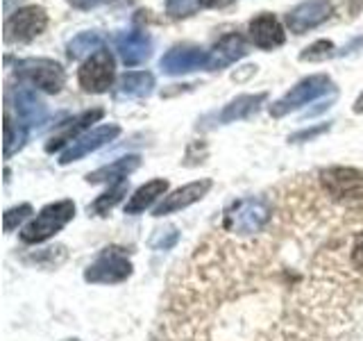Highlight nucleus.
Returning a JSON list of instances; mask_svg holds the SVG:
<instances>
[{
  "label": "nucleus",
  "mask_w": 363,
  "mask_h": 341,
  "mask_svg": "<svg viewBox=\"0 0 363 341\" xmlns=\"http://www.w3.org/2000/svg\"><path fill=\"white\" fill-rule=\"evenodd\" d=\"M73 216H75L73 200H57V202L45 205V207L21 230V242L23 244L48 242V239L60 232Z\"/></svg>",
  "instance_id": "obj_1"
},
{
  "label": "nucleus",
  "mask_w": 363,
  "mask_h": 341,
  "mask_svg": "<svg viewBox=\"0 0 363 341\" xmlns=\"http://www.w3.org/2000/svg\"><path fill=\"white\" fill-rule=\"evenodd\" d=\"M327 91H334V82L332 77L325 75V73H315L300 80L298 85L291 87V91H286L279 100H275L270 105V117L272 119H281L286 114L300 109L302 105H309L311 100L325 96Z\"/></svg>",
  "instance_id": "obj_2"
},
{
  "label": "nucleus",
  "mask_w": 363,
  "mask_h": 341,
  "mask_svg": "<svg viewBox=\"0 0 363 341\" xmlns=\"http://www.w3.org/2000/svg\"><path fill=\"white\" fill-rule=\"evenodd\" d=\"M16 75L28 82L30 87H37L45 94H60L66 85V73L60 62L48 60V57H28V60L16 62Z\"/></svg>",
  "instance_id": "obj_3"
},
{
  "label": "nucleus",
  "mask_w": 363,
  "mask_h": 341,
  "mask_svg": "<svg viewBox=\"0 0 363 341\" xmlns=\"http://www.w3.org/2000/svg\"><path fill=\"white\" fill-rule=\"evenodd\" d=\"M48 28V11L41 5H26L5 21L7 43H30Z\"/></svg>",
  "instance_id": "obj_4"
},
{
  "label": "nucleus",
  "mask_w": 363,
  "mask_h": 341,
  "mask_svg": "<svg viewBox=\"0 0 363 341\" xmlns=\"http://www.w3.org/2000/svg\"><path fill=\"white\" fill-rule=\"evenodd\" d=\"M113 75H116V62L113 55L105 48H100L91 57L82 62L77 68V82L86 94H105L113 85Z\"/></svg>",
  "instance_id": "obj_5"
},
{
  "label": "nucleus",
  "mask_w": 363,
  "mask_h": 341,
  "mask_svg": "<svg viewBox=\"0 0 363 341\" xmlns=\"http://www.w3.org/2000/svg\"><path fill=\"white\" fill-rule=\"evenodd\" d=\"M132 273V261L125 255L123 248H105L102 253L96 257V261L86 269L84 280L86 282H96V284H113V282H123L125 278H130Z\"/></svg>",
  "instance_id": "obj_6"
},
{
  "label": "nucleus",
  "mask_w": 363,
  "mask_h": 341,
  "mask_svg": "<svg viewBox=\"0 0 363 341\" xmlns=\"http://www.w3.org/2000/svg\"><path fill=\"white\" fill-rule=\"evenodd\" d=\"M334 14L332 0H302L286 14V26L293 34H304L318 26H323Z\"/></svg>",
  "instance_id": "obj_7"
},
{
  "label": "nucleus",
  "mask_w": 363,
  "mask_h": 341,
  "mask_svg": "<svg viewBox=\"0 0 363 341\" xmlns=\"http://www.w3.org/2000/svg\"><path fill=\"white\" fill-rule=\"evenodd\" d=\"M159 68L166 75H186L193 71H200L209 68V50L198 48V45H175L170 48L162 62H159Z\"/></svg>",
  "instance_id": "obj_8"
},
{
  "label": "nucleus",
  "mask_w": 363,
  "mask_h": 341,
  "mask_svg": "<svg viewBox=\"0 0 363 341\" xmlns=\"http://www.w3.org/2000/svg\"><path fill=\"white\" fill-rule=\"evenodd\" d=\"M118 134H121L118 125H113V123L111 125H98V128H94L91 132L82 134L77 141H73L71 146L66 148V151L62 153V157H60V164L66 166V164L77 162V159L86 157L89 153H96L98 148H102L105 144L116 139Z\"/></svg>",
  "instance_id": "obj_9"
},
{
  "label": "nucleus",
  "mask_w": 363,
  "mask_h": 341,
  "mask_svg": "<svg viewBox=\"0 0 363 341\" xmlns=\"http://www.w3.org/2000/svg\"><path fill=\"white\" fill-rule=\"evenodd\" d=\"M102 117H105V109H86L82 114H77V117L73 119H68L66 123H62L60 128H57V132L50 136V141L45 144V151L48 153H55V151H60L62 146L66 144H71V141H77L79 136L86 134V130L91 128V123H98Z\"/></svg>",
  "instance_id": "obj_10"
},
{
  "label": "nucleus",
  "mask_w": 363,
  "mask_h": 341,
  "mask_svg": "<svg viewBox=\"0 0 363 341\" xmlns=\"http://www.w3.org/2000/svg\"><path fill=\"white\" fill-rule=\"evenodd\" d=\"M247 32H250V39L261 50H275L279 45H284L286 41V32H284V26L277 21V16L268 14H257L252 21L247 23Z\"/></svg>",
  "instance_id": "obj_11"
},
{
  "label": "nucleus",
  "mask_w": 363,
  "mask_h": 341,
  "mask_svg": "<svg viewBox=\"0 0 363 341\" xmlns=\"http://www.w3.org/2000/svg\"><path fill=\"white\" fill-rule=\"evenodd\" d=\"M116 50L125 66H139L150 60L152 37L145 30H130L116 37Z\"/></svg>",
  "instance_id": "obj_12"
},
{
  "label": "nucleus",
  "mask_w": 363,
  "mask_h": 341,
  "mask_svg": "<svg viewBox=\"0 0 363 341\" xmlns=\"http://www.w3.org/2000/svg\"><path fill=\"white\" fill-rule=\"evenodd\" d=\"M211 185H213V182L204 178V180H198V182H191V185H186V187H179L173 193H168V196L157 205L152 214L155 216H166V214L184 210V207H189V205L198 202V200H202L204 196H207V191L211 189Z\"/></svg>",
  "instance_id": "obj_13"
},
{
  "label": "nucleus",
  "mask_w": 363,
  "mask_h": 341,
  "mask_svg": "<svg viewBox=\"0 0 363 341\" xmlns=\"http://www.w3.org/2000/svg\"><path fill=\"white\" fill-rule=\"evenodd\" d=\"M247 50V43L241 34L230 32L220 37L218 41L213 43V48L209 50V68L207 71H220V68H227L230 64L238 62L241 57H245Z\"/></svg>",
  "instance_id": "obj_14"
},
{
  "label": "nucleus",
  "mask_w": 363,
  "mask_h": 341,
  "mask_svg": "<svg viewBox=\"0 0 363 341\" xmlns=\"http://www.w3.org/2000/svg\"><path fill=\"white\" fill-rule=\"evenodd\" d=\"M141 164V157L139 155H128V157H121L116 162H111L107 166H102L94 173L86 175V182L91 185H98V182H107V185H116V182L128 180L130 173H134L136 168Z\"/></svg>",
  "instance_id": "obj_15"
},
{
  "label": "nucleus",
  "mask_w": 363,
  "mask_h": 341,
  "mask_svg": "<svg viewBox=\"0 0 363 341\" xmlns=\"http://www.w3.org/2000/svg\"><path fill=\"white\" fill-rule=\"evenodd\" d=\"M266 98H268L266 91H261V94H243V96H236L234 100H230L223 107V112L218 114V121L220 123L245 121V119L252 117V114L259 112L261 102H264Z\"/></svg>",
  "instance_id": "obj_16"
},
{
  "label": "nucleus",
  "mask_w": 363,
  "mask_h": 341,
  "mask_svg": "<svg viewBox=\"0 0 363 341\" xmlns=\"http://www.w3.org/2000/svg\"><path fill=\"white\" fill-rule=\"evenodd\" d=\"M14 107H16L18 119L26 121V125H39L45 121V117H48L45 105L28 87H18L14 91Z\"/></svg>",
  "instance_id": "obj_17"
},
{
  "label": "nucleus",
  "mask_w": 363,
  "mask_h": 341,
  "mask_svg": "<svg viewBox=\"0 0 363 341\" xmlns=\"http://www.w3.org/2000/svg\"><path fill=\"white\" fill-rule=\"evenodd\" d=\"M155 89V75L150 71H130L118 77V96L121 98H145Z\"/></svg>",
  "instance_id": "obj_18"
},
{
  "label": "nucleus",
  "mask_w": 363,
  "mask_h": 341,
  "mask_svg": "<svg viewBox=\"0 0 363 341\" xmlns=\"http://www.w3.org/2000/svg\"><path fill=\"white\" fill-rule=\"evenodd\" d=\"M166 191H168V182L164 178L145 182V185L136 189L130 196V200L125 202V214H139V212H143L145 207H150V205L159 196H164Z\"/></svg>",
  "instance_id": "obj_19"
},
{
  "label": "nucleus",
  "mask_w": 363,
  "mask_h": 341,
  "mask_svg": "<svg viewBox=\"0 0 363 341\" xmlns=\"http://www.w3.org/2000/svg\"><path fill=\"white\" fill-rule=\"evenodd\" d=\"M102 48V37L98 32H82L68 41V57L71 60H79V57H91Z\"/></svg>",
  "instance_id": "obj_20"
},
{
  "label": "nucleus",
  "mask_w": 363,
  "mask_h": 341,
  "mask_svg": "<svg viewBox=\"0 0 363 341\" xmlns=\"http://www.w3.org/2000/svg\"><path fill=\"white\" fill-rule=\"evenodd\" d=\"M125 193H128V180H123V182H116V185H109V189L102 193V196L94 202V205H89V214H96V216H107L111 210H113V205H116Z\"/></svg>",
  "instance_id": "obj_21"
},
{
  "label": "nucleus",
  "mask_w": 363,
  "mask_h": 341,
  "mask_svg": "<svg viewBox=\"0 0 363 341\" xmlns=\"http://www.w3.org/2000/svg\"><path fill=\"white\" fill-rule=\"evenodd\" d=\"M26 136H28L26 128L11 121L9 112H5V157H11L18 148H23Z\"/></svg>",
  "instance_id": "obj_22"
},
{
  "label": "nucleus",
  "mask_w": 363,
  "mask_h": 341,
  "mask_svg": "<svg viewBox=\"0 0 363 341\" xmlns=\"http://www.w3.org/2000/svg\"><path fill=\"white\" fill-rule=\"evenodd\" d=\"M336 55V45L329 39H318L300 53V62H325Z\"/></svg>",
  "instance_id": "obj_23"
},
{
  "label": "nucleus",
  "mask_w": 363,
  "mask_h": 341,
  "mask_svg": "<svg viewBox=\"0 0 363 341\" xmlns=\"http://www.w3.org/2000/svg\"><path fill=\"white\" fill-rule=\"evenodd\" d=\"M202 7L200 0H166V14L170 18H189Z\"/></svg>",
  "instance_id": "obj_24"
},
{
  "label": "nucleus",
  "mask_w": 363,
  "mask_h": 341,
  "mask_svg": "<svg viewBox=\"0 0 363 341\" xmlns=\"http://www.w3.org/2000/svg\"><path fill=\"white\" fill-rule=\"evenodd\" d=\"M32 214V207L26 202V205H21V207H14V210H7V214H5V230L7 232H11L16 227V223H21V221H26L28 216Z\"/></svg>",
  "instance_id": "obj_25"
},
{
  "label": "nucleus",
  "mask_w": 363,
  "mask_h": 341,
  "mask_svg": "<svg viewBox=\"0 0 363 341\" xmlns=\"http://www.w3.org/2000/svg\"><path fill=\"white\" fill-rule=\"evenodd\" d=\"M329 130V123H323V125H318V128H311V130H300L298 134H293L289 136V141L293 144H298V141H309V139H315L318 134H323Z\"/></svg>",
  "instance_id": "obj_26"
},
{
  "label": "nucleus",
  "mask_w": 363,
  "mask_h": 341,
  "mask_svg": "<svg viewBox=\"0 0 363 341\" xmlns=\"http://www.w3.org/2000/svg\"><path fill=\"white\" fill-rule=\"evenodd\" d=\"M105 3H109V0H71V5L75 9H94V7L105 5Z\"/></svg>",
  "instance_id": "obj_27"
},
{
  "label": "nucleus",
  "mask_w": 363,
  "mask_h": 341,
  "mask_svg": "<svg viewBox=\"0 0 363 341\" xmlns=\"http://www.w3.org/2000/svg\"><path fill=\"white\" fill-rule=\"evenodd\" d=\"M347 14L354 18V16H359L361 11H363V0H347Z\"/></svg>",
  "instance_id": "obj_28"
},
{
  "label": "nucleus",
  "mask_w": 363,
  "mask_h": 341,
  "mask_svg": "<svg viewBox=\"0 0 363 341\" xmlns=\"http://www.w3.org/2000/svg\"><path fill=\"white\" fill-rule=\"evenodd\" d=\"M202 7H209V9H220V7H227L232 5L234 0H200Z\"/></svg>",
  "instance_id": "obj_29"
},
{
  "label": "nucleus",
  "mask_w": 363,
  "mask_h": 341,
  "mask_svg": "<svg viewBox=\"0 0 363 341\" xmlns=\"http://www.w3.org/2000/svg\"><path fill=\"white\" fill-rule=\"evenodd\" d=\"M255 73H257V66H252V64H250V66H243V73H234L232 77L236 80V82H243L245 77L255 75Z\"/></svg>",
  "instance_id": "obj_30"
},
{
  "label": "nucleus",
  "mask_w": 363,
  "mask_h": 341,
  "mask_svg": "<svg viewBox=\"0 0 363 341\" xmlns=\"http://www.w3.org/2000/svg\"><path fill=\"white\" fill-rule=\"evenodd\" d=\"M352 109H354V114H363V94H359V98L354 100V107H352Z\"/></svg>",
  "instance_id": "obj_31"
},
{
  "label": "nucleus",
  "mask_w": 363,
  "mask_h": 341,
  "mask_svg": "<svg viewBox=\"0 0 363 341\" xmlns=\"http://www.w3.org/2000/svg\"><path fill=\"white\" fill-rule=\"evenodd\" d=\"M66 341H77V339H66Z\"/></svg>",
  "instance_id": "obj_32"
}]
</instances>
